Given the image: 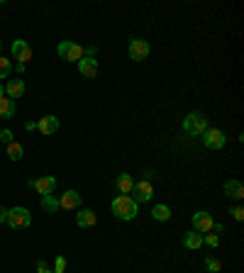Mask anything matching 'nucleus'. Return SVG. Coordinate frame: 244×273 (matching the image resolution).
Returning a JSON list of instances; mask_svg holds the SVG:
<instances>
[{"instance_id": "1", "label": "nucleus", "mask_w": 244, "mask_h": 273, "mask_svg": "<svg viewBox=\"0 0 244 273\" xmlns=\"http://www.w3.org/2000/svg\"><path fill=\"white\" fill-rule=\"evenodd\" d=\"M112 215L122 222H132L139 215V205L130 198V195H117L112 200Z\"/></svg>"}, {"instance_id": "2", "label": "nucleus", "mask_w": 244, "mask_h": 273, "mask_svg": "<svg viewBox=\"0 0 244 273\" xmlns=\"http://www.w3.org/2000/svg\"><path fill=\"white\" fill-rule=\"evenodd\" d=\"M208 129V117L203 112H188L183 117V132H188L191 137H198Z\"/></svg>"}, {"instance_id": "3", "label": "nucleus", "mask_w": 244, "mask_h": 273, "mask_svg": "<svg viewBox=\"0 0 244 273\" xmlns=\"http://www.w3.org/2000/svg\"><path fill=\"white\" fill-rule=\"evenodd\" d=\"M56 54H59V59H64V61H81L83 59V46L81 44H73V42H59V46H56Z\"/></svg>"}, {"instance_id": "4", "label": "nucleus", "mask_w": 244, "mask_h": 273, "mask_svg": "<svg viewBox=\"0 0 244 273\" xmlns=\"http://www.w3.org/2000/svg\"><path fill=\"white\" fill-rule=\"evenodd\" d=\"M29 222H32V215H29L27 208H12V210H7V225L12 230H24V227H29Z\"/></svg>"}, {"instance_id": "5", "label": "nucleus", "mask_w": 244, "mask_h": 273, "mask_svg": "<svg viewBox=\"0 0 244 273\" xmlns=\"http://www.w3.org/2000/svg\"><path fill=\"white\" fill-rule=\"evenodd\" d=\"M152 195H154V188H152V183L149 181H137L134 186H132V200L139 205V203H149L152 200Z\"/></svg>"}, {"instance_id": "6", "label": "nucleus", "mask_w": 244, "mask_h": 273, "mask_svg": "<svg viewBox=\"0 0 244 273\" xmlns=\"http://www.w3.org/2000/svg\"><path fill=\"white\" fill-rule=\"evenodd\" d=\"M213 225H215V220H213V215L210 212H205V210H198L196 215H193V230L198 232V234H210L213 232Z\"/></svg>"}, {"instance_id": "7", "label": "nucleus", "mask_w": 244, "mask_h": 273, "mask_svg": "<svg viewBox=\"0 0 244 273\" xmlns=\"http://www.w3.org/2000/svg\"><path fill=\"white\" fill-rule=\"evenodd\" d=\"M127 51H130V59H132V61H144V59L149 56L152 46H149V42H144V39H132Z\"/></svg>"}, {"instance_id": "8", "label": "nucleus", "mask_w": 244, "mask_h": 273, "mask_svg": "<svg viewBox=\"0 0 244 273\" xmlns=\"http://www.w3.org/2000/svg\"><path fill=\"white\" fill-rule=\"evenodd\" d=\"M203 144L208 147V149H222L225 147V134H222V129H205L203 132Z\"/></svg>"}, {"instance_id": "9", "label": "nucleus", "mask_w": 244, "mask_h": 273, "mask_svg": "<svg viewBox=\"0 0 244 273\" xmlns=\"http://www.w3.org/2000/svg\"><path fill=\"white\" fill-rule=\"evenodd\" d=\"M29 186H32L39 195H51L54 188H56V178H54V176H42V178H37V181H29Z\"/></svg>"}, {"instance_id": "10", "label": "nucleus", "mask_w": 244, "mask_h": 273, "mask_svg": "<svg viewBox=\"0 0 244 273\" xmlns=\"http://www.w3.org/2000/svg\"><path fill=\"white\" fill-rule=\"evenodd\" d=\"M12 56L20 61V63H27L32 59V46L24 42V39H15L12 42Z\"/></svg>"}, {"instance_id": "11", "label": "nucleus", "mask_w": 244, "mask_h": 273, "mask_svg": "<svg viewBox=\"0 0 244 273\" xmlns=\"http://www.w3.org/2000/svg\"><path fill=\"white\" fill-rule=\"evenodd\" d=\"M59 127H61V122H59V117H54V115H44V117L37 122V129H39L42 134H46V137L56 134Z\"/></svg>"}, {"instance_id": "12", "label": "nucleus", "mask_w": 244, "mask_h": 273, "mask_svg": "<svg viewBox=\"0 0 244 273\" xmlns=\"http://www.w3.org/2000/svg\"><path fill=\"white\" fill-rule=\"evenodd\" d=\"M78 73L83 78H95L98 76V59H90V56H83L78 61Z\"/></svg>"}, {"instance_id": "13", "label": "nucleus", "mask_w": 244, "mask_h": 273, "mask_svg": "<svg viewBox=\"0 0 244 273\" xmlns=\"http://www.w3.org/2000/svg\"><path fill=\"white\" fill-rule=\"evenodd\" d=\"M59 208H64V210H78L81 208V195L76 190H66L59 198Z\"/></svg>"}, {"instance_id": "14", "label": "nucleus", "mask_w": 244, "mask_h": 273, "mask_svg": "<svg viewBox=\"0 0 244 273\" xmlns=\"http://www.w3.org/2000/svg\"><path fill=\"white\" fill-rule=\"evenodd\" d=\"M22 93H24V83H22V78H12V81H7V85H5V95H7L10 100L22 98Z\"/></svg>"}, {"instance_id": "15", "label": "nucleus", "mask_w": 244, "mask_h": 273, "mask_svg": "<svg viewBox=\"0 0 244 273\" xmlns=\"http://www.w3.org/2000/svg\"><path fill=\"white\" fill-rule=\"evenodd\" d=\"M132 186H134V181H132L130 173H120L117 181H115V188L120 190V195H130L132 193Z\"/></svg>"}, {"instance_id": "16", "label": "nucleus", "mask_w": 244, "mask_h": 273, "mask_svg": "<svg viewBox=\"0 0 244 273\" xmlns=\"http://www.w3.org/2000/svg\"><path fill=\"white\" fill-rule=\"evenodd\" d=\"M95 222H98V217H95L93 210H78V215H76V225L78 227L86 230V227H93Z\"/></svg>"}, {"instance_id": "17", "label": "nucleus", "mask_w": 244, "mask_h": 273, "mask_svg": "<svg viewBox=\"0 0 244 273\" xmlns=\"http://www.w3.org/2000/svg\"><path fill=\"white\" fill-rule=\"evenodd\" d=\"M225 193H227V198H232V200H242L244 186L240 181H227V183H225Z\"/></svg>"}, {"instance_id": "18", "label": "nucleus", "mask_w": 244, "mask_h": 273, "mask_svg": "<svg viewBox=\"0 0 244 273\" xmlns=\"http://www.w3.org/2000/svg\"><path fill=\"white\" fill-rule=\"evenodd\" d=\"M15 112H17L15 100H10L7 95H5V98H0V117H2V120H12V117H15Z\"/></svg>"}, {"instance_id": "19", "label": "nucleus", "mask_w": 244, "mask_h": 273, "mask_svg": "<svg viewBox=\"0 0 244 273\" xmlns=\"http://www.w3.org/2000/svg\"><path fill=\"white\" fill-rule=\"evenodd\" d=\"M183 247H186V249H193V252L200 249V247H203V234H198L196 230L188 232V234L183 237Z\"/></svg>"}, {"instance_id": "20", "label": "nucleus", "mask_w": 244, "mask_h": 273, "mask_svg": "<svg viewBox=\"0 0 244 273\" xmlns=\"http://www.w3.org/2000/svg\"><path fill=\"white\" fill-rule=\"evenodd\" d=\"M152 217L156 220V222H166V220H171V208L169 205H154V210H152Z\"/></svg>"}, {"instance_id": "21", "label": "nucleus", "mask_w": 244, "mask_h": 273, "mask_svg": "<svg viewBox=\"0 0 244 273\" xmlns=\"http://www.w3.org/2000/svg\"><path fill=\"white\" fill-rule=\"evenodd\" d=\"M24 156V149H22V144H17V142H10L7 144V159L10 161H20Z\"/></svg>"}, {"instance_id": "22", "label": "nucleus", "mask_w": 244, "mask_h": 273, "mask_svg": "<svg viewBox=\"0 0 244 273\" xmlns=\"http://www.w3.org/2000/svg\"><path fill=\"white\" fill-rule=\"evenodd\" d=\"M42 210H46V212H56L59 210V200L54 198V193L51 195H42Z\"/></svg>"}, {"instance_id": "23", "label": "nucleus", "mask_w": 244, "mask_h": 273, "mask_svg": "<svg viewBox=\"0 0 244 273\" xmlns=\"http://www.w3.org/2000/svg\"><path fill=\"white\" fill-rule=\"evenodd\" d=\"M10 71H12V61L5 59V56H0V78H7Z\"/></svg>"}, {"instance_id": "24", "label": "nucleus", "mask_w": 244, "mask_h": 273, "mask_svg": "<svg viewBox=\"0 0 244 273\" xmlns=\"http://www.w3.org/2000/svg\"><path fill=\"white\" fill-rule=\"evenodd\" d=\"M205 269H208V271H213V273H218L220 269H222V264H220L218 259H210V256H208V259H205Z\"/></svg>"}, {"instance_id": "25", "label": "nucleus", "mask_w": 244, "mask_h": 273, "mask_svg": "<svg viewBox=\"0 0 244 273\" xmlns=\"http://www.w3.org/2000/svg\"><path fill=\"white\" fill-rule=\"evenodd\" d=\"M203 244H208V247L215 249V247H220V237H218V234H205V237H203Z\"/></svg>"}, {"instance_id": "26", "label": "nucleus", "mask_w": 244, "mask_h": 273, "mask_svg": "<svg viewBox=\"0 0 244 273\" xmlns=\"http://www.w3.org/2000/svg\"><path fill=\"white\" fill-rule=\"evenodd\" d=\"M66 269V259L64 256H56V264H54V273H64Z\"/></svg>"}, {"instance_id": "27", "label": "nucleus", "mask_w": 244, "mask_h": 273, "mask_svg": "<svg viewBox=\"0 0 244 273\" xmlns=\"http://www.w3.org/2000/svg\"><path fill=\"white\" fill-rule=\"evenodd\" d=\"M230 215H232L237 222H242V220H244V210L240 208V205H237V208H232V210H230Z\"/></svg>"}, {"instance_id": "28", "label": "nucleus", "mask_w": 244, "mask_h": 273, "mask_svg": "<svg viewBox=\"0 0 244 273\" xmlns=\"http://www.w3.org/2000/svg\"><path fill=\"white\" fill-rule=\"evenodd\" d=\"M0 142L10 144V142H12V132H10V129H2V132H0Z\"/></svg>"}, {"instance_id": "29", "label": "nucleus", "mask_w": 244, "mask_h": 273, "mask_svg": "<svg viewBox=\"0 0 244 273\" xmlns=\"http://www.w3.org/2000/svg\"><path fill=\"white\" fill-rule=\"evenodd\" d=\"M37 271L39 273H51V269L46 266V261H37Z\"/></svg>"}, {"instance_id": "30", "label": "nucleus", "mask_w": 244, "mask_h": 273, "mask_svg": "<svg viewBox=\"0 0 244 273\" xmlns=\"http://www.w3.org/2000/svg\"><path fill=\"white\" fill-rule=\"evenodd\" d=\"M2 222H7V210H5V208H0V225H2Z\"/></svg>"}, {"instance_id": "31", "label": "nucleus", "mask_w": 244, "mask_h": 273, "mask_svg": "<svg viewBox=\"0 0 244 273\" xmlns=\"http://www.w3.org/2000/svg\"><path fill=\"white\" fill-rule=\"evenodd\" d=\"M0 98H5V88L2 85H0Z\"/></svg>"}, {"instance_id": "32", "label": "nucleus", "mask_w": 244, "mask_h": 273, "mask_svg": "<svg viewBox=\"0 0 244 273\" xmlns=\"http://www.w3.org/2000/svg\"><path fill=\"white\" fill-rule=\"evenodd\" d=\"M0 51H2V42H0Z\"/></svg>"}]
</instances>
